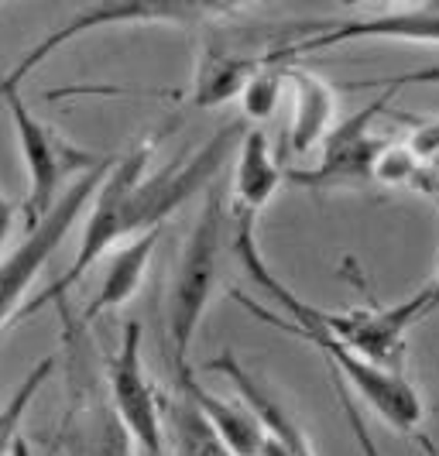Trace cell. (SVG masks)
<instances>
[{
	"mask_svg": "<svg viewBox=\"0 0 439 456\" xmlns=\"http://www.w3.org/2000/svg\"><path fill=\"white\" fill-rule=\"evenodd\" d=\"M244 11L240 4H203V0H114V4H90L86 11L72 14L66 24H59L52 35H45L38 45L24 55L18 66L11 69L0 86H21L28 72L45 62L52 52L66 48L79 35H90L100 28H120V24H175V28H192V24L224 21L227 14Z\"/></svg>",
	"mask_w": 439,
	"mask_h": 456,
	"instance_id": "cell-8",
	"label": "cell"
},
{
	"mask_svg": "<svg viewBox=\"0 0 439 456\" xmlns=\"http://www.w3.org/2000/svg\"><path fill=\"white\" fill-rule=\"evenodd\" d=\"M394 90L381 86V93L370 100L364 110L333 124V131L323 137V155L313 168H289L285 183L329 192V189H364L374 183V165L385 151V137L374 134V120L388 110Z\"/></svg>",
	"mask_w": 439,
	"mask_h": 456,
	"instance_id": "cell-9",
	"label": "cell"
},
{
	"mask_svg": "<svg viewBox=\"0 0 439 456\" xmlns=\"http://www.w3.org/2000/svg\"><path fill=\"white\" fill-rule=\"evenodd\" d=\"M141 330L138 320L124 322L117 350L103 361L107 388L124 429L131 433L138 453L165 456V422H162V391L151 385L144 361H141Z\"/></svg>",
	"mask_w": 439,
	"mask_h": 456,
	"instance_id": "cell-10",
	"label": "cell"
},
{
	"mask_svg": "<svg viewBox=\"0 0 439 456\" xmlns=\"http://www.w3.org/2000/svg\"><path fill=\"white\" fill-rule=\"evenodd\" d=\"M159 237H162V230H148V233H141V237L124 240V244L110 254L103 281H100L96 296L86 302V309L79 313V320L83 322L100 320V316L120 309L127 298L138 292L141 281H144V272H148V265H151V254H155Z\"/></svg>",
	"mask_w": 439,
	"mask_h": 456,
	"instance_id": "cell-16",
	"label": "cell"
},
{
	"mask_svg": "<svg viewBox=\"0 0 439 456\" xmlns=\"http://www.w3.org/2000/svg\"><path fill=\"white\" fill-rule=\"evenodd\" d=\"M62 346H66V395L69 405L55 443L66 456H134V439L124 429L110 388L107 370L96 357L90 340V322L62 316Z\"/></svg>",
	"mask_w": 439,
	"mask_h": 456,
	"instance_id": "cell-4",
	"label": "cell"
},
{
	"mask_svg": "<svg viewBox=\"0 0 439 456\" xmlns=\"http://www.w3.org/2000/svg\"><path fill=\"white\" fill-rule=\"evenodd\" d=\"M289 69L292 66H264L255 79L244 86L240 93V103H244V114L251 120H268L278 110V100L281 90L289 83Z\"/></svg>",
	"mask_w": 439,
	"mask_h": 456,
	"instance_id": "cell-19",
	"label": "cell"
},
{
	"mask_svg": "<svg viewBox=\"0 0 439 456\" xmlns=\"http://www.w3.org/2000/svg\"><path fill=\"white\" fill-rule=\"evenodd\" d=\"M350 42H409V45H439V4H412V7H388L370 18L347 21H323L320 31L289 45L278 59L292 66L302 55L340 48Z\"/></svg>",
	"mask_w": 439,
	"mask_h": 456,
	"instance_id": "cell-11",
	"label": "cell"
},
{
	"mask_svg": "<svg viewBox=\"0 0 439 456\" xmlns=\"http://www.w3.org/2000/svg\"><path fill=\"white\" fill-rule=\"evenodd\" d=\"M264 456H292V453H289V450H285L281 443H275V439L268 436V446H264Z\"/></svg>",
	"mask_w": 439,
	"mask_h": 456,
	"instance_id": "cell-25",
	"label": "cell"
},
{
	"mask_svg": "<svg viewBox=\"0 0 439 456\" xmlns=\"http://www.w3.org/2000/svg\"><path fill=\"white\" fill-rule=\"evenodd\" d=\"M419 185L436 200V206H439V179L436 175H429V172H422V179H419ZM426 292H429V305H433V313L439 309V272H436V278L426 285Z\"/></svg>",
	"mask_w": 439,
	"mask_h": 456,
	"instance_id": "cell-23",
	"label": "cell"
},
{
	"mask_svg": "<svg viewBox=\"0 0 439 456\" xmlns=\"http://www.w3.org/2000/svg\"><path fill=\"white\" fill-rule=\"evenodd\" d=\"M285 183V172L275 161L272 141L264 127H251L244 141L237 144V165H233V189H231V213L233 216H251L268 206V200Z\"/></svg>",
	"mask_w": 439,
	"mask_h": 456,
	"instance_id": "cell-14",
	"label": "cell"
},
{
	"mask_svg": "<svg viewBox=\"0 0 439 456\" xmlns=\"http://www.w3.org/2000/svg\"><path fill=\"white\" fill-rule=\"evenodd\" d=\"M388 86L402 90V86H439V62L436 66H422V69H409V72H398L388 79Z\"/></svg>",
	"mask_w": 439,
	"mask_h": 456,
	"instance_id": "cell-22",
	"label": "cell"
},
{
	"mask_svg": "<svg viewBox=\"0 0 439 456\" xmlns=\"http://www.w3.org/2000/svg\"><path fill=\"white\" fill-rule=\"evenodd\" d=\"M0 103L11 114L24 168H28V179H31L28 200H24L28 230H31L52 209V203L62 196L59 189L66 185V179H79L83 172H90L93 165H100L103 155H93L86 148L72 144L69 137L59 134L52 124L38 120L28 110V103H24L18 86H0Z\"/></svg>",
	"mask_w": 439,
	"mask_h": 456,
	"instance_id": "cell-7",
	"label": "cell"
},
{
	"mask_svg": "<svg viewBox=\"0 0 439 456\" xmlns=\"http://www.w3.org/2000/svg\"><path fill=\"white\" fill-rule=\"evenodd\" d=\"M114 161L117 155H103L100 165H93L90 172H83L79 179H72L62 189V196L52 203V209H48L45 216L24 233L21 244L7 254V257H0V330L7 322H14L24 296H28V289H31V281L48 265V257L59 251V244L66 240L72 224L86 213V206L93 203L96 189L110 175Z\"/></svg>",
	"mask_w": 439,
	"mask_h": 456,
	"instance_id": "cell-6",
	"label": "cell"
},
{
	"mask_svg": "<svg viewBox=\"0 0 439 456\" xmlns=\"http://www.w3.org/2000/svg\"><path fill=\"white\" fill-rule=\"evenodd\" d=\"M244 134H248L244 120H227L196 151H185L179 159H172L165 168L151 172V175H148V161L155 151L151 134L141 137L124 155H117L110 175L103 179V185L93 196L86 230H83V240H79V251L72 257V265L48 289H42L35 302L21 305L14 322H21L24 316H35L38 309H45L52 302H62L72 285L110 248L131 240V237H141L148 230H162V224L172 213H179L196 192H207L213 185V179L224 172V165L231 161Z\"/></svg>",
	"mask_w": 439,
	"mask_h": 456,
	"instance_id": "cell-1",
	"label": "cell"
},
{
	"mask_svg": "<svg viewBox=\"0 0 439 456\" xmlns=\"http://www.w3.org/2000/svg\"><path fill=\"white\" fill-rule=\"evenodd\" d=\"M292 83V124H289V148L292 155H309L323 144L337 120V90L302 66L289 69Z\"/></svg>",
	"mask_w": 439,
	"mask_h": 456,
	"instance_id": "cell-15",
	"label": "cell"
},
{
	"mask_svg": "<svg viewBox=\"0 0 439 456\" xmlns=\"http://www.w3.org/2000/svg\"><path fill=\"white\" fill-rule=\"evenodd\" d=\"M138 456H148V453H138Z\"/></svg>",
	"mask_w": 439,
	"mask_h": 456,
	"instance_id": "cell-26",
	"label": "cell"
},
{
	"mask_svg": "<svg viewBox=\"0 0 439 456\" xmlns=\"http://www.w3.org/2000/svg\"><path fill=\"white\" fill-rule=\"evenodd\" d=\"M162 422L165 439L172 443L175 456H233L183 391H175L168 398L162 395Z\"/></svg>",
	"mask_w": 439,
	"mask_h": 456,
	"instance_id": "cell-17",
	"label": "cell"
},
{
	"mask_svg": "<svg viewBox=\"0 0 439 456\" xmlns=\"http://www.w3.org/2000/svg\"><path fill=\"white\" fill-rule=\"evenodd\" d=\"M333 391H337V398H340V409H344V419H347V429H350V436H354V443H357V450H361L364 456H385L381 453V446L374 443V436H370L364 415L357 411V395H354L347 385H340L337 378H333Z\"/></svg>",
	"mask_w": 439,
	"mask_h": 456,
	"instance_id": "cell-21",
	"label": "cell"
},
{
	"mask_svg": "<svg viewBox=\"0 0 439 456\" xmlns=\"http://www.w3.org/2000/svg\"><path fill=\"white\" fill-rule=\"evenodd\" d=\"M231 248L240 261V268L251 274L261 292H268V302L278 305L281 320L299 322V326H309V330H320L329 340L344 343L354 354L368 357L370 364L388 367V370H398L405 374V340H409V330L416 326L419 320H426L433 313L429 305V292L419 289L412 298H402L388 309H350V313H326V309H316L309 305L305 298H299L281 278H278L264 254L257 248L255 227L257 220L251 216H233L231 213Z\"/></svg>",
	"mask_w": 439,
	"mask_h": 456,
	"instance_id": "cell-2",
	"label": "cell"
},
{
	"mask_svg": "<svg viewBox=\"0 0 439 456\" xmlns=\"http://www.w3.org/2000/svg\"><path fill=\"white\" fill-rule=\"evenodd\" d=\"M231 296L261 322L278 326L281 333H289V337H296V340L309 343L326 364H329V374H333L340 385H347L354 395H361L370 409L392 426L394 433L409 436L422 426V415H426V409H422V395H419L416 385H412L405 374L370 364L368 357L354 354V350L344 346V343L329 340V337L320 333V330H309V326H299V322L281 320L278 313L264 309V305H257L255 298H248L244 292H231Z\"/></svg>",
	"mask_w": 439,
	"mask_h": 456,
	"instance_id": "cell-5",
	"label": "cell"
},
{
	"mask_svg": "<svg viewBox=\"0 0 439 456\" xmlns=\"http://www.w3.org/2000/svg\"><path fill=\"white\" fill-rule=\"evenodd\" d=\"M209 370H216V374H224V378L231 381L233 388H237V395H240V402L261 419V426L268 429V436H272L275 443H281L292 456H316L305 429L289 415V409L278 402L275 395L264 388L255 374L233 357V350H224L220 357H213V361H209Z\"/></svg>",
	"mask_w": 439,
	"mask_h": 456,
	"instance_id": "cell-13",
	"label": "cell"
},
{
	"mask_svg": "<svg viewBox=\"0 0 439 456\" xmlns=\"http://www.w3.org/2000/svg\"><path fill=\"white\" fill-rule=\"evenodd\" d=\"M422 161L412 155L409 144H385V151L378 155L374 165V183L385 185H412L422 179Z\"/></svg>",
	"mask_w": 439,
	"mask_h": 456,
	"instance_id": "cell-20",
	"label": "cell"
},
{
	"mask_svg": "<svg viewBox=\"0 0 439 456\" xmlns=\"http://www.w3.org/2000/svg\"><path fill=\"white\" fill-rule=\"evenodd\" d=\"M231 200L209 185L203 209L189 230L183 244V254L175 261V274L165 298V333H168V350H172V367L175 378L189 374V346L207 316L209 298L216 292V274H220V254L231 240Z\"/></svg>",
	"mask_w": 439,
	"mask_h": 456,
	"instance_id": "cell-3",
	"label": "cell"
},
{
	"mask_svg": "<svg viewBox=\"0 0 439 456\" xmlns=\"http://www.w3.org/2000/svg\"><path fill=\"white\" fill-rule=\"evenodd\" d=\"M175 385H179V391L199 409V415L207 419V426L216 433V439H220L233 456H264L268 429L261 426V419H257L244 402H231V398L213 395V391L203 388L199 381H192V370H189V374H179Z\"/></svg>",
	"mask_w": 439,
	"mask_h": 456,
	"instance_id": "cell-12",
	"label": "cell"
},
{
	"mask_svg": "<svg viewBox=\"0 0 439 456\" xmlns=\"http://www.w3.org/2000/svg\"><path fill=\"white\" fill-rule=\"evenodd\" d=\"M52 370H55V354H48V357H42L38 364L31 367V370L21 378V385L11 391V398L0 405V456H7L11 443H14V436H18L21 419L28 415L31 402L38 398V391L45 388V381L52 378Z\"/></svg>",
	"mask_w": 439,
	"mask_h": 456,
	"instance_id": "cell-18",
	"label": "cell"
},
{
	"mask_svg": "<svg viewBox=\"0 0 439 456\" xmlns=\"http://www.w3.org/2000/svg\"><path fill=\"white\" fill-rule=\"evenodd\" d=\"M11 227H14V203L0 192V251H4V244L11 237Z\"/></svg>",
	"mask_w": 439,
	"mask_h": 456,
	"instance_id": "cell-24",
	"label": "cell"
}]
</instances>
